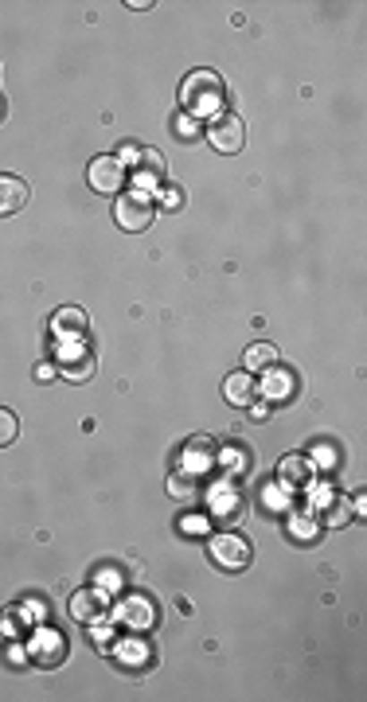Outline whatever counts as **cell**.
Segmentation results:
<instances>
[{"mask_svg":"<svg viewBox=\"0 0 367 702\" xmlns=\"http://www.w3.org/2000/svg\"><path fill=\"white\" fill-rule=\"evenodd\" d=\"M243 363H246V371H266V367H274L277 363V351L269 348V343H251L246 348V355H243Z\"/></svg>","mask_w":367,"mask_h":702,"instance_id":"cell-15","label":"cell"},{"mask_svg":"<svg viewBox=\"0 0 367 702\" xmlns=\"http://www.w3.org/2000/svg\"><path fill=\"white\" fill-rule=\"evenodd\" d=\"M55 363H59V375L67 383H86L94 379V371H98V359H94V351L86 348V343H63L55 351Z\"/></svg>","mask_w":367,"mask_h":702,"instance_id":"cell-3","label":"cell"},{"mask_svg":"<svg viewBox=\"0 0 367 702\" xmlns=\"http://www.w3.org/2000/svg\"><path fill=\"white\" fill-rule=\"evenodd\" d=\"M28 183L20 176H0V215H16L28 203Z\"/></svg>","mask_w":367,"mask_h":702,"instance_id":"cell-12","label":"cell"},{"mask_svg":"<svg viewBox=\"0 0 367 702\" xmlns=\"http://www.w3.org/2000/svg\"><path fill=\"white\" fill-rule=\"evenodd\" d=\"M117 160H122V165H133V160H141V148H137V145H125Z\"/></svg>","mask_w":367,"mask_h":702,"instance_id":"cell-21","label":"cell"},{"mask_svg":"<svg viewBox=\"0 0 367 702\" xmlns=\"http://www.w3.org/2000/svg\"><path fill=\"white\" fill-rule=\"evenodd\" d=\"M309 477H312V464L305 457H286L277 464V480L289 484V488H305Z\"/></svg>","mask_w":367,"mask_h":702,"instance_id":"cell-13","label":"cell"},{"mask_svg":"<svg viewBox=\"0 0 367 702\" xmlns=\"http://www.w3.org/2000/svg\"><path fill=\"white\" fill-rule=\"evenodd\" d=\"M86 180L98 196H122L125 191V165L117 156H94L86 168Z\"/></svg>","mask_w":367,"mask_h":702,"instance_id":"cell-5","label":"cell"},{"mask_svg":"<svg viewBox=\"0 0 367 702\" xmlns=\"http://www.w3.org/2000/svg\"><path fill=\"white\" fill-rule=\"evenodd\" d=\"M180 203H184V191H180V188H172V183H168V188L160 191V207H165V211H176Z\"/></svg>","mask_w":367,"mask_h":702,"instance_id":"cell-19","label":"cell"},{"mask_svg":"<svg viewBox=\"0 0 367 702\" xmlns=\"http://www.w3.org/2000/svg\"><path fill=\"white\" fill-rule=\"evenodd\" d=\"M294 527H297V535H301V538H309V531H312V523H309V520H297Z\"/></svg>","mask_w":367,"mask_h":702,"instance_id":"cell-22","label":"cell"},{"mask_svg":"<svg viewBox=\"0 0 367 702\" xmlns=\"http://www.w3.org/2000/svg\"><path fill=\"white\" fill-rule=\"evenodd\" d=\"M55 336H82L86 332V312L82 309H59L55 320H51Z\"/></svg>","mask_w":367,"mask_h":702,"instance_id":"cell-14","label":"cell"},{"mask_svg":"<svg viewBox=\"0 0 367 702\" xmlns=\"http://www.w3.org/2000/svg\"><path fill=\"white\" fill-rule=\"evenodd\" d=\"M208 140H211L215 153H239V148L246 145V125H243V117L219 114V117H215V122L208 125Z\"/></svg>","mask_w":367,"mask_h":702,"instance_id":"cell-7","label":"cell"},{"mask_svg":"<svg viewBox=\"0 0 367 702\" xmlns=\"http://www.w3.org/2000/svg\"><path fill=\"white\" fill-rule=\"evenodd\" d=\"M16 434H20V421H16V414H13V410L0 406V449L13 445Z\"/></svg>","mask_w":367,"mask_h":702,"instance_id":"cell-16","label":"cell"},{"mask_svg":"<svg viewBox=\"0 0 367 702\" xmlns=\"http://www.w3.org/2000/svg\"><path fill=\"white\" fill-rule=\"evenodd\" d=\"M251 414H254V421H266V418H269V410H266V406H254Z\"/></svg>","mask_w":367,"mask_h":702,"instance_id":"cell-23","label":"cell"},{"mask_svg":"<svg viewBox=\"0 0 367 702\" xmlns=\"http://www.w3.org/2000/svg\"><path fill=\"white\" fill-rule=\"evenodd\" d=\"M258 391H262L269 402H289V398L297 394V375L289 371V367H266V379L258 383Z\"/></svg>","mask_w":367,"mask_h":702,"instance_id":"cell-9","label":"cell"},{"mask_svg":"<svg viewBox=\"0 0 367 702\" xmlns=\"http://www.w3.org/2000/svg\"><path fill=\"white\" fill-rule=\"evenodd\" d=\"M168 495L172 500H188V495H196V480H184V472H176V477H168Z\"/></svg>","mask_w":367,"mask_h":702,"instance_id":"cell-17","label":"cell"},{"mask_svg":"<svg viewBox=\"0 0 367 702\" xmlns=\"http://www.w3.org/2000/svg\"><path fill=\"white\" fill-rule=\"evenodd\" d=\"M114 219H117V226H122V231H129V234L145 231V226L157 219V199L149 196L145 188L125 191V196H117V203H114Z\"/></svg>","mask_w":367,"mask_h":702,"instance_id":"cell-2","label":"cell"},{"mask_svg":"<svg viewBox=\"0 0 367 702\" xmlns=\"http://www.w3.org/2000/svg\"><path fill=\"white\" fill-rule=\"evenodd\" d=\"M0 114H4V102H0Z\"/></svg>","mask_w":367,"mask_h":702,"instance_id":"cell-24","label":"cell"},{"mask_svg":"<svg viewBox=\"0 0 367 702\" xmlns=\"http://www.w3.org/2000/svg\"><path fill=\"white\" fill-rule=\"evenodd\" d=\"M106 613V597H102V589H79L71 597V617L74 621H82V624H94Z\"/></svg>","mask_w":367,"mask_h":702,"instance_id":"cell-10","label":"cell"},{"mask_svg":"<svg viewBox=\"0 0 367 702\" xmlns=\"http://www.w3.org/2000/svg\"><path fill=\"white\" fill-rule=\"evenodd\" d=\"M114 621L129 632H149L157 624V609H153L149 597H141V593H129V597H122L114 605Z\"/></svg>","mask_w":367,"mask_h":702,"instance_id":"cell-4","label":"cell"},{"mask_svg":"<svg viewBox=\"0 0 367 702\" xmlns=\"http://www.w3.org/2000/svg\"><path fill=\"white\" fill-rule=\"evenodd\" d=\"M254 394H258V383L251 379V371H235V375H226V383H223V398L231 406H251L254 402Z\"/></svg>","mask_w":367,"mask_h":702,"instance_id":"cell-11","label":"cell"},{"mask_svg":"<svg viewBox=\"0 0 367 702\" xmlns=\"http://www.w3.org/2000/svg\"><path fill=\"white\" fill-rule=\"evenodd\" d=\"M226 102V86L215 71L200 67L180 82V106L188 117H219Z\"/></svg>","mask_w":367,"mask_h":702,"instance_id":"cell-1","label":"cell"},{"mask_svg":"<svg viewBox=\"0 0 367 702\" xmlns=\"http://www.w3.org/2000/svg\"><path fill=\"white\" fill-rule=\"evenodd\" d=\"M176 137H180V140H188V137H196V122H192V117H188V114H180V117H176Z\"/></svg>","mask_w":367,"mask_h":702,"instance_id":"cell-20","label":"cell"},{"mask_svg":"<svg viewBox=\"0 0 367 702\" xmlns=\"http://www.w3.org/2000/svg\"><path fill=\"white\" fill-rule=\"evenodd\" d=\"M329 507H332V512L325 515V520H329V527H344V523L352 520V503H348V500H332Z\"/></svg>","mask_w":367,"mask_h":702,"instance_id":"cell-18","label":"cell"},{"mask_svg":"<svg viewBox=\"0 0 367 702\" xmlns=\"http://www.w3.org/2000/svg\"><path fill=\"white\" fill-rule=\"evenodd\" d=\"M208 554L219 562V570H246L251 566V543L243 535H211Z\"/></svg>","mask_w":367,"mask_h":702,"instance_id":"cell-6","label":"cell"},{"mask_svg":"<svg viewBox=\"0 0 367 702\" xmlns=\"http://www.w3.org/2000/svg\"><path fill=\"white\" fill-rule=\"evenodd\" d=\"M28 655H31V664H39V667H59L67 660V640H63V632H55V629H36L31 632V644H28Z\"/></svg>","mask_w":367,"mask_h":702,"instance_id":"cell-8","label":"cell"}]
</instances>
